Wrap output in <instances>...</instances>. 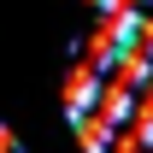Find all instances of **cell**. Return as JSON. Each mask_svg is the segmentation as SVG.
<instances>
[{"instance_id":"obj_1","label":"cell","mask_w":153,"mask_h":153,"mask_svg":"<svg viewBox=\"0 0 153 153\" xmlns=\"http://www.w3.org/2000/svg\"><path fill=\"white\" fill-rule=\"evenodd\" d=\"M65 112L82 153H153V18L106 12L65 71Z\"/></svg>"},{"instance_id":"obj_2","label":"cell","mask_w":153,"mask_h":153,"mask_svg":"<svg viewBox=\"0 0 153 153\" xmlns=\"http://www.w3.org/2000/svg\"><path fill=\"white\" fill-rule=\"evenodd\" d=\"M88 6H100V12H141L147 0H88Z\"/></svg>"},{"instance_id":"obj_3","label":"cell","mask_w":153,"mask_h":153,"mask_svg":"<svg viewBox=\"0 0 153 153\" xmlns=\"http://www.w3.org/2000/svg\"><path fill=\"white\" fill-rule=\"evenodd\" d=\"M0 153H24V141H18L12 130H6V124H0Z\"/></svg>"}]
</instances>
